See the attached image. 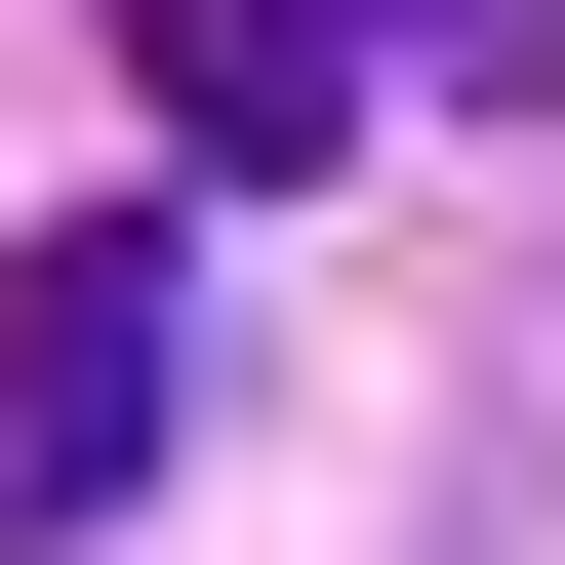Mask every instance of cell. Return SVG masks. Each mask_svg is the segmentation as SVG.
I'll use <instances>...</instances> for the list:
<instances>
[{
	"instance_id": "7a4b0ae2",
	"label": "cell",
	"mask_w": 565,
	"mask_h": 565,
	"mask_svg": "<svg viewBox=\"0 0 565 565\" xmlns=\"http://www.w3.org/2000/svg\"><path fill=\"white\" fill-rule=\"evenodd\" d=\"M121 82H162V162H364L404 0H121Z\"/></svg>"
},
{
	"instance_id": "3957f363",
	"label": "cell",
	"mask_w": 565,
	"mask_h": 565,
	"mask_svg": "<svg viewBox=\"0 0 565 565\" xmlns=\"http://www.w3.org/2000/svg\"><path fill=\"white\" fill-rule=\"evenodd\" d=\"M484 41H565V0H484Z\"/></svg>"
},
{
	"instance_id": "6da1fadb",
	"label": "cell",
	"mask_w": 565,
	"mask_h": 565,
	"mask_svg": "<svg viewBox=\"0 0 565 565\" xmlns=\"http://www.w3.org/2000/svg\"><path fill=\"white\" fill-rule=\"evenodd\" d=\"M162 364H202L162 202H82V243L0 282V525H121V484H162Z\"/></svg>"
}]
</instances>
